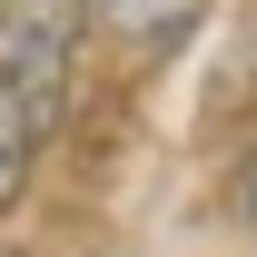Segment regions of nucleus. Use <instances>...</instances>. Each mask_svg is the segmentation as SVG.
<instances>
[{
	"label": "nucleus",
	"instance_id": "obj_1",
	"mask_svg": "<svg viewBox=\"0 0 257 257\" xmlns=\"http://www.w3.org/2000/svg\"><path fill=\"white\" fill-rule=\"evenodd\" d=\"M89 0H0V208L30 188L40 149L69 99V50H79Z\"/></svg>",
	"mask_w": 257,
	"mask_h": 257
},
{
	"label": "nucleus",
	"instance_id": "obj_2",
	"mask_svg": "<svg viewBox=\"0 0 257 257\" xmlns=\"http://www.w3.org/2000/svg\"><path fill=\"white\" fill-rule=\"evenodd\" d=\"M99 20L128 30V40H159V30H178V20H198V0H99Z\"/></svg>",
	"mask_w": 257,
	"mask_h": 257
},
{
	"label": "nucleus",
	"instance_id": "obj_3",
	"mask_svg": "<svg viewBox=\"0 0 257 257\" xmlns=\"http://www.w3.org/2000/svg\"><path fill=\"white\" fill-rule=\"evenodd\" d=\"M237 208H247V227H257V159H247V178H237Z\"/></svg>",
	"mask_w": 257,
	"mask_h": 257
}]
</instances>
